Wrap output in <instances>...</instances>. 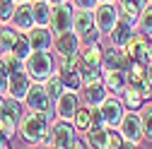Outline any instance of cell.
<instances>
[{"mask_svg": "<svg viewBox=\"0 0 152 149\" xmlns=\"http://www.w3.org/2000/svg\"><path fill=\"white\" fill-rule=\"evenodd\" d=\"M99 3H116V0H99Z\"/></svg>", "mask_w": 152, "mask_h": 149, "instance_id": "obj_43", "label": "cell"}, {"mask_svg": "<svg viewBox=\"0 0 152 149\" xmlns=\"http://www.w3.org/2000/svg\"><path fill=\"white\" fill-rule=\"evenodd\" d=\"M70 3L77 7V10H94L99 0H70Z\"/></svg>", "mask_w": 152, "mask_h": 149, "instance_id": "obj_37", "label": "cell"}, {"mask_svg": "<svg viewBox=\"0 0 152 149\" xmlns=\"http://www.w3.org/2000/svg\"><path fill=\"white\" fill-rule=\"evenodd\" d=\"M0 60L5 63V67H7L10 72H15V70H22V67H24V60L20 58V55H15L12 51H0Z\"/></svg>", "mask_w": 152, "mask_h": 149, "instance_id": "obj_32", "label": "cell"}, {"mask_svg": "<svg viewBox=\"0 0 152 149\" xmlns=\"http://www.w3.org/2000/svg\"><path fill=\"white\" fill-rule=\"evenodd\" d=\"M133 34H135V27L118 17V22L113 24V29H111L106 36H109V43H111V46H126V43L130 41Z\"/></svg>", "mask_w": 152, "mask_h": 149, "instance_id": "obj_19", "label": "cell"}, {"mask_svg": "<svg viewBox=\"0 0 152 149\" xmlns=\"http://www.w3.org/2000/svg\"><path fill=\"white\" fill-rule=\"evenodd\" d=\"M75 135H77V132H75L72 123H70V120H65V118H58V120H53V123H51V127H48L51 147H58V149L68 147V144L72 142V137H75Z\"/></svg>", "mask_w": 152, "mask_h": 149, "instance_id": "obj_8", "label": "cell"}, {"mask_svg": "<svg viewBox=\"0 0 152 149\" xmlns=\"http://www.w3.org/2000/svg\"><path fill=\"white\" fill-rule=\"evenodd\" d=\"M68 147H75V149H80V147H89V144H87V140H82V137H77V135H75V137H72V142H70Z\"/></svg>", "mask_w": 152, "mask_h": 149, "instance_id": "obj_38", "label": "cell"}, {"mask_svg": "<svg viewBox=\"0 0 152 149\" xmlns=\"http://www.w3.org/2000/svg\"><path fill=\"white\" fill-rule=\"evenodd\" d=\"M104 116H102V108L99 106H92V127H104Z\"/></svg>", "mask_w": 152, "mask_h": 149, "instance_id": "obj_35", "label": "cell"}, {"mask_svg": "<svg viewBox=\"0 0 152 149\" xmlns=\"http://www.w3.org/2000/svg\"><path fill=\"white\" fill-rule=\"evenodd\" d=\"M147 0H116V7H118V17L126 22H130L133 27L138 24L140 20V12L145 10Z\"/></svg>", "mask_w": 152, "mask_h": 149, "instance_id": "obj_16", "label": "cell"}, {"mask_svg": "<svg viewBox=\"0 0 152 149\" xmlns=\"http://www.w3.org/2000/svg\"><path fill=\"white\" fill-rule=\"evenodd\" d=\"M20 36V29H15L10 22H0V51H10Z\"/></svg>", "mask_w": 152, "mask_h": 149, "instance_id": "obj_25", "label": "cell"}, {"mask_svg": "<svg viewBox=\"0 0 152 149\" xmlns=\"http://www.w3.org/2000/svg\"><path fill=\"white\" fill-rule=\"evenodd\" d=\"M24 70L31 77V82H44L56 72V58L53 51H31L24 60Z\"/></svg>", "mask_w": 152, "mask_h": 149, "instance_id": "obj_2", "label": "cell"}, {"mask_svg": "<svg viewBox=\"0 0 152 149\" xmlns=\"http://www.w3.org/2000/svg\"><path fill=\"white\" fill-rule=\"evenodd\" d=\"M29 84H31V77L27 74V70L24 67L22 70H15V72H10V77H7V91H5V94L22 101L24 94H27V89H29Z\"/></svg>", "mask_w": 152, "mask_h": 149, "instance_id": "obj_14", "label": "cell"}, {"mask_svg": "<svg viewBox=\"0 0 152 149\" xmlns=\"http://www.w3.org/2000/svg\"><path fill=\"white\" fill-rule=\"evenodd\" d=\"M140 125H142V137L152 142V101L140 106Z\"/></svg>", "mask_w": 152, "mask_h": 149, "instance_id": "obj_27", "label": "cell"}, {"mask_svg": "<svg viewBox=\"0 0 152 149\" xmlns=\"http://www.w3.org/2000/svg\"><path fill=\"white\" fill-rule=\"evenodd\" d=\"M121 101H123L126 111H140V106L145 103V96L138 84H126V89L121 91Z\"/></svg>", "mask_w": 152, "mask_h": 149, "instance_id": "obj_22", "label": "cell"}, {"mask_svg": "<svg viewBox=\"0 0 152 149\" xmlns=\"http://www.w3.org/2000/svg\"><path fill=\"white\" fill-rule=\"evenodd\" d=\"M72 14H75V5L70 0H65L61 5H51V22H48L51 31L61 34V31L72 29Z\"/></svg>", "mask_w": 152, "mask_h": 149, "instance_id": "obj_5", "label": "cell"}, {"mask_svg": "<svg viewBox=\"0 0 152 149\" xmlns=\"http://www.w3.org/2000/svg\"><path fill=\"white\" fill-rule=\"evenodd\" d=\"M7 77H10V70L5 67V63L0 60V94L7 91Z\"/></svg>", "mask_w": 152, "mask_h": 149, "instance_id": "obj_36", "label": "cell"}, {"mask_svg": "<svg viewBox=\"0 0 152 149\" xmlns=\"http://www.w3.org/2000/svg\"><path fill=\"white\" fill-rule=\"evenodd\" d=\"M27 39L31 51H53V31L51 27H31L27 31Z\"/></svg>", "mask_w": 152, "mask_h": 149, "instance_id": "obj_15", "label": "cell"}, {"mask_svg": "<svg viewBox=\"0 0 152 149\" xmlns=\"http://www.w3.org/2000/svg\"><path fill=\"white\" fill-rule=\"evenodd\" d=\"M77 55L80 53L65 55V58H61V65L56 67V74L61 77L63 87L65 89H75V91L82 89V77H80V70H77Z\"/></svg>", "mask_w": 152, "mask_h": 149, "instance_id": "obj_3", "label": "cell"}, {"mask_svg": "<svg viewBox=\"0 0 152 149\" xmlns=\"http://www.w3.org/2000/svg\"><path fill=\"white\" fill-rule=\"evenodd\" d=\"M138 27H140V34H145V36H152V3H147V5H145V10L140 12Z\"/></svg>", "mask_w": 152, "mask_h": 149, "instance_id": "obj_31", "label": "cell"}, {"mask_svg": "<svg viewBox=\"0 0 152 149\" xmlns=\"http://www.w3.org/2000/svg\"><path fill=\"white\" fill-rule=\"evenodd\" d=\"M147 67H150V65H145V63H130V67L126 70V80H128V84H138V87H140L142 77L147 74Z\"/></svg>", "mask_w": 152, "mask_h": 149, "instance_id": "obj_28", "label": "cell"}, {"mask_svg": "<svg viewBox=\"0 0 152 149\" xmlns=\"http://www.w3.org/2000/svg\"><path fill=\"white\" fill-rule=\"evenodd\" d=\"M22 101H24L27 111H39V113H51V111H53V101L46 94L44 82H31Z\"/></svg>", "mask_w": 152, "mask_h": 149, "instance_id": "obj_4", "label": "cell"}, {"mask_svg": "<svg viewBox=\"0 0 152 149\" xmlns=\"http://www.w3.org/2000/svg\"><path fill=\"white\" fill-rule=\"evenodd\" d=\"M99 108H102L104 123H106L109 127H118V123H121V118H123V113H126V106H123L121 96L109 94V96L99 103Z\"/></svg>", "mask_w": 152, "mask_h": 149, "instance_id": "obj_10", "label": "cell"}, {"mask_svg": "<svg viewBox=\"0 0 152 149\" xmlns=\"http://www.w3.org/2000/svg\"><path fill=\"white\" fill-rule=\"evenodd\" d=\"M130 63H133V58L126 51V46H106V48H102L104 70H128Z\"/></svg>", "mask_w": 152, "mask_h": 149, "instance_id": "obj_6", "label": "cell"}, {"mask_svg": "<svg viewBox=\"0 0 152 149\" xmlns=\"http://www.w3.org/2000/svg\"><path fill=\"white\" fill-rule=\"evenodd\" d=\"M48 113H39V111H27L17 123V135L22 140L31 142V144H41V147H51V137H48Z\"/></svg>", "mask_w": 152, "mask_h": 149, "instance_id": "obj_1", "label": "cell"}, {"mask_svg": "<svg viewBox=\"0 0 152 149\" xmlns=\"http://www.w3.org/2000/svg\"><path fill=\"white\" fill-rule=\"evenodd\" d=\"M97 29V24H94V12L92 10H77L75 7V14H72V31L80 36H87L89 31Z\"/></svg>", "mask_w": 152, "mask_h": 149, "instance_id": "obj_18", "label": "cell"}, {"mask_svg": "<svg viewBox=\"0 0 152 149\" xmlns=\"http://www.w3.org/2000/svg\"><path fill=\"white\" fill-rule=\"evenodd\" d=\"M15 55H20L22 60H27V55L31 53V46H29V39H27V31H20V36H17V41H15V46L10 48Z\"/></svg>", "mask_w": 152, "mask_h": 149, "instance_id": "obj_30", "label": "cell"}, {"mask_svg": "<svg viewBox=\"0 0 152 149\" xmlns=\"http://www.w3.org/2000/svg\"><path fill=\"white\" fill-rule=\"evenodd\" d=\"M15 3H31V0H15Z\"/></svg>", "mask_w": 152, "mask_h": 149, "instance_id": "obj_42", "label": "cell"}, {"mask_svg": "<svg viewBox=\"0 0 152 149\" xmlns=\"http://www.w3.org/2000/svg\"><path fill=\"white\" fill-rule=\"evenodd\" d=\"M77 106H80V91H75V89H63V94L53 101L56 116H58V118H65V120H70V118L75 116Z\"/></svg>", "mask_w": 152, "mask_h": 149, "instance_id": "obj_11", "label": "cell"}, {"mask_svg": "<svg viewBox=\"0 0 152 149\" xmlns=\"http://www.w3.org/2000/svg\"><path fill=\"white\" fill-rule=\"evenodd\" d=\"M31 14L36 27H48L51 22V3L48 0H31Z\"/></svg>", "mask_w": 152, "mask_h": 149, "instance_id": "obj_24", "label": "cell"}, {"mask_svg": "<svg viewBox=\"0 0 152 149\" xmlns=\"http://www.w3.org/2000/svg\"><path fill=\"white\" fill-rule=\"evenodd\" d=\"M118 130L126 142H140L142 140V125H140V113L138 111H126L121 123H118Z\"/></svg>", "mask_w": 152, "mask_h": 149, "instance_id": "obj_12", "label": "cell"}, {"mask_svg": "<svg viewBox=\"0 0 152 149\" xmlns=\"http://www.w3.org/2000/svg\"><path fill=\"white\" fill-rule=\"evenodd\" d=\"M44 89H46V94L51 96V101H56V99H58V96L63 94V89H65V87H63L61 77L53 72L51 77H46V80H44Z\"/></svg>", "mask_w": 152, "mask_h": 149, "instance_id": "obj_29", "label": "cell"}, {"mask_svg": "<svg viewBox=\"0 0 152 149\" xmlns=\"http://www.w3.org/2000/svg\"><path fill=\"white\" fill-rule=\"evenodd\" d=\"M87 144L89 147H97V149H106V125L104 127H89L87 132Z\"/></svg>", "mask_w": 152, "mask_h": 149, "instance_id": "obj_26", "label": "cell"}, {"mask_svg": "<svg viewBox=\"0 0 152 149\" xmlns=\"http://www.w3.org/2000/svg\"><path fill=\"white\" fill-rule=\"evenodd\" d=\"M104 84L109 89V94H116L121 96V91L126 89L128 80H126V70H104Z\"/></svg>", "mask_w": 152, "mask_h": 149, "instance_id": "obj_21", "label": "cell"}, {"mask_svg": "<svg viewBox=\"0 0 152 149\" xmlns=\"http://www.w3.org/2000/svg\"><path fill=\"white\" fill-rule=\"evenodd\" d=\"M94 12V24L102 34H109L113 29V24L118 22V7L116 3H97V7L92 10Z\"/></svg>", "mask_w": 152, "mask_h": 149, "instance_id": "obj_7", "label": "cell"}, {"mask_svg": "<svg viewBox=\"0 0 152 149\" xmlns=\"http://www.w3.org/2000/svg\"><path fill=\"white\" fill-rule=\"evenodd\" d=\"M15 0H0V22H10V17L15 12Z\"/></svg>", "mask_w": 152, "mask_h": 149, "instance_id": "obj_34", "label": "cell"}, {"mask_svg": "<svg viewBox=\"0 0 152 149\" xmlns=\"http://www.w3.org/2000/svg\"><path fill=\"white\" fill-rule=\"evenodd\" d=\"M106 96H109V89H106L104 80L92 82V84H82V101L87 106H99Z\"/></svg>", "mask_w": 152, "mask_h": 149, "instance_id": "obj_20", "label": "cell"}, {"mask_svg": "<svg viewBox=\"0 0 152 149\" xmlns=\"http://www.w3.org/2000/svg\"><path fill=\"white\" fill-rule=\"evenodd\" d=\"M3 111H5V94H0V116H3Z\"/></svg>", "mask_w": 152, "mask_h": 149, "instance_id": "obj_39", "label": "cell"}, {"mask_svg": "<svg viewBox=\"0 0 152 149\" xmlns=\"http://www.w3.org/2000/svg\"><path fill=\"white\" fill-rule=\"evenodd\" d=\"M10 24L20 31H29L34 27V14H31V3H17L15 12L10 17Z\"/></svg>", "mask_w": 152, "mask_h": 149, "instance_id": "obj_17", "label": "cell"}, {"mask_svg": "<svg viewBox=\"0 0 152 149\" xmlns=\"http://www.w3.org/2000/svg\"><path fill=\"white\" fill-rule=\"evenodd\" d=\"M150 65H152V36H150Z\"/></svg>", "mask_w": 152, "mask_h": 149, "instance_id": "obj_40", "label": "cell"}, {"mask_svg": "<svg viewBox=\"0 0 152 149\" xmlns=\"http://www.w3.org/2000/svg\"><path fill=\"white\" fill-rule=\"evenodd\" d=\"M126 51L130 53L133 63H145L150 65V41L145 34H133L130 41L126 43Z\"/></svg>", "mask_w": 152, "mask_h": 149, "instance_id": "obj_13", "label": "cell"}, {"mask_svg": "<svg viewBox=\"0 0 152 149\" xmlns=\"http://www.w3.org/2000/svg\"><path fill=\"white\" fill-rule=\"evenodd\" d=\"M82 48V41H80V36L75 34L72 29L68 31H61V34H53V51L61 55V58H65V55H75V53H80Z\"/></svg>", "mask_w": 152, "mask_h": 149, "instance_id": "obj_9", "label": "cell"}, {"mask_svg": "<svg viewBox=\"0 0 152 149\" xmlns=\"http://www.w3.org/2000/svg\"><path fill=\"white\" fill-rule=\"evenodd\" d=\"M51 5H61V3H65V0H48Z\"/></svg>", "mask_w": 152, "mask_h": 149, "instance_id": "obj_41", "label": "cell"}, {"mask_svg": "<svg viewBox=\"0 0 152 149\" xmlns=\"http://www.w3.org/2000/svg\"><path fill=\"white\" fill-rule=\"evenodd\" d=\"M123 144H126V140H123V135H121V130L106 125V149H118V147H123Z\"/></svg>", "mask_w": 152, "mask_h": 149, "instance_id": "obj_33", "label": "cell"}, {"mask_svg": "<svg viewBox=\"0 0 152 149\" xmlns=\"http://www.w3.org/2000/svg\"><path fill=\"white\" fill-rule=\"evenodd\" d=\"M70 123H72V127H75V132H80V135H85L87 130L92 127V106H77V111H75V116L70 118Z\"/></svg>", "mask_w": 152, "mask_h": 149, "instance_id": "obj_23", "label": "cell"}, {"mask_svg": "<svg viewBox=\"0 0 152 149\" xmlns=\"http://www.w3.org/2000/svg\"><path fill=\"white\" fill-rule=\"evenodd\" d=\"M147 3H152V0H147Z\"/></svg>", "mask_w": 152, "mask_h": 149, "instance_id": "obj_44", "label": "cell"}, {"mask_svg": "<svg viewBox=\"0 0 152 149\" xmlns=\"http://www.w3.org/2000/svg\"><path fill=\"white\" fill-rule=\"evenodd\" d=\"M150 99H152V96H150Z\"/></svg>", "mask_w": 152, "mask_h": 149, "instance_id": "obj_45", "label": "cell"}]
</instances>
